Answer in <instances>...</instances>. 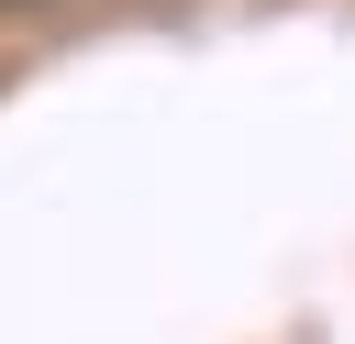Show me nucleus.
<instances>
[{"label": "nucleus", "instance_id": "f257e3e1", "mask_svg": "<svg viewBox=\"0 0 355 344\" xmlns=\"http://www.w3.org/2000/svg\"><path fill=\"white\" fill-rule=\"evenodd\" d=\"M0 11H44V0H0Z\"/></svg>", "mask_w": 355, "mask_h": 344}]
</instances>
